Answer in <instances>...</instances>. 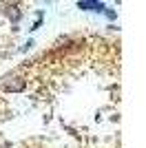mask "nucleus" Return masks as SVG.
<instances>
[{
	"label": "nucleus",
	"instance_id": "f257e3e1",
	"mask_svg": "<svg viewBox=\"0 0 146 148\" xmlns=\"http://www.w3.org/2000/svg\"><path fill=\"white\" fill-rule=\"evenodd\" d=\"M86 7H91L95 11H104V5H100V2H80V9H86Z\"/></svg>",
	"mask_w": 146,
	"mask_h": 148
}]
</instances>
